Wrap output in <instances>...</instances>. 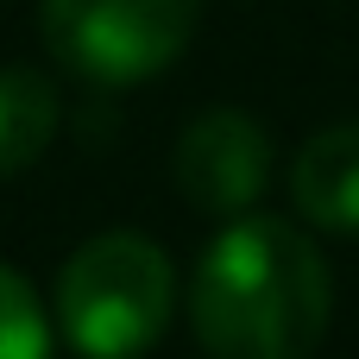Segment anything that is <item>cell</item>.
<instances>
[{"label": "cell", "mask_w": 359, "mask_h": 359, "mask_svg": "<svg viewBox=\"0 0 359 359\" xmlns=\"http://www.w3.org/2000/svg\"><path fill=\"white\" fill-rule=\"evenodd\" d=\"M63 120V95L44 69L32 63H0V183L32 170Z\"/></svg>", "instance_id": "8992f818"}, {"label": "cell", "mask_w": 359, "mask_h": 359, "mask_svg": "<svg viewBox=\"0 0 359 359\" xmlns=\"http://www.w3.org/2000/svg\"><path fill=\"white\" fill-rule=\"evenodd\" d=\"M183 316L208 359H316L334 316V271L303 221L252 208L221 221L196 252Z\"/></svg>", "instance_id": "6da1fadb"}, {"label": "cell", "mask_w": 359, "mask_h": 359, "mask_svg": "<svg viewBox=\"0 0 359 359\" xmlns=\"http://www.w3.org/2000/svg\"><path fill=\"white\" fill-rule=\"evenodd\" d=\"M290 208L309 233L359 240V120L322 126L290 158Z\"/></svg>", "instance_id": "5b68a950"}, {"label": "cell", "mask_w": 359, "mask_h": 359, "mask_svg": "<svg viewBox=\"0 0 359 359\" xmlns=\"http://www.w3.org/2000/svg\"><path fill=\"white\" fill-rule=\"evenodd\" d=\"M177 316L170 252L133 227L82 240L50 297V322L76 359H145Z\"/></svg>", "instance_id": "7a4b0ae2"}, {"label": "cell", "mask_w": 359, "mask_h": 359, "mask_svg": "<svg viewBox=\"0 0 359 359\" xmlns=\"http://www.w3.org/2000/svg\"><path fill=\"white\" fill-rule=\"evenodd\" d=\"M208 0H38V38L63 76L88 88H139L164 76Z\"/></svg>", "instance_id": "3957f363"}, {"label": "cell", "mask_w": 359, "mask_h": 359, "mask_svg": "<svg viewBox=\"0 0 359 359\" xmlns=\"http://www.w3.org/2000/svg\"><path fill=\"white\" fill-rule=\"evenodd\" d=\"M50 341H57V322L44 297L13 265H0V359H50Z\"/></svg>", "instance_id": "52a82bcc"}, {"label": "cell", "mask_w": 359, "mask_h": 359, "mask_svg": "<svg viewBox=\"0 0 359 359\" xmlns=\"http://www.w3.org/2000/svg\"><path fill=\"white\" fill-rule=\"evenodd\" d=\"M170 183L196 215L240 221L271 183V133L246 107H202L170 145Z\"/></svg>", "instance_id": "277c9868"}]
</instances>
